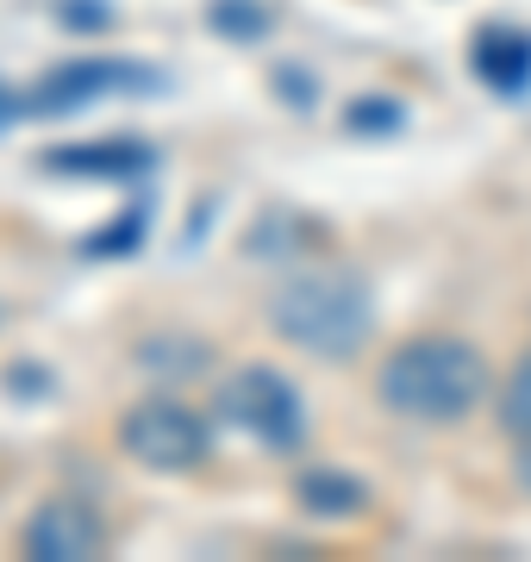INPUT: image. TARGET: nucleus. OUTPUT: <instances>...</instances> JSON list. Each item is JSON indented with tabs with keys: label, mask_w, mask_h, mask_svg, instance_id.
Wrapping results in <instances>:
<instances>
[{
	"label": "nucleus",
	"mask_w": 531,
	"mask_h": 562,
	"mask_svg": "<svg viewBox=\"0 0 531 562\" xmlns=\"http://www.w3.org/2000/svg\"><path fill=\"white\" fill-rule=\"evenodd\" d=\"M488 387H494L488 357L470 338H450V331L394 344L388 362L375 369V401L388 406L394 419L413 425H463L488 401Z\"/></svg>",
	"instance_id": "nucleus-1"
},
{
	"label": "nucleus",
	"mask_w": 531,
	"mask_h": 562,
	"mask_svg": "<svg viewBox=\"0 0 531 562\" xmlns=\"http://www.w3.org/2000/svg\"><path fill=\"white\" fill-rule=\"evenodd\" d=\"M269 331L319 362H350L375 331V288L350 262L301 269L269 294Z\"/></svg>",
	"instance_id": "nucleus-2"
},
{
	"label": "nucleus",
	"mask_w": 531,
	"mask_h": 562,
	"mask_svg": "<svg viewBox=\"0 0 531 562\" xmlns=\"http://www.w3.org/2000/svg\"><path fill=\"white\" fill-rule=\"evenodd\" d=\"M213 406H219V419L231 425L238 438H250L257 450H269V457H294V450L307 443L301 387L287 382L282 369H269V362H245L238 375H225Z\"/></svg>",
	"instance_id": "nucleus-3"
},
{
	"label": "nucleus",
	"mask_w": 531,
	"mask_h": 562,
	"mask_svg": "<svg viewBox=\"0 0 531 562\" xmlns=\"http://www.w3.org/2000/svg\"><path fill=\"white\" fill-rule=\"evenodd\" d=\"M113 438H120V450L138 469H157V475H188V469H201L213 457V419H206L201 406L169 401V394L125 406Z\"/></svg>",
	"instance_id": "nucleus-4"
},
{
	"label": "nucleus",
	"mask_w": 531,
	"mask_h": 562,
	"mask_svg": "<svg viewBox=\"0 0 531 562\" xmlns=\"http://www.w3.org/2000/svg\"><path fill=\"white\" fill-rule=\"evenodd\" d=\"M157 88H163V76L132 63V57H69V63H57V69L38 76V88L25 94V113L69 120L82 106H101L106 94H157Z\"/></svg>",
	"instance_id": "nucleus-5"
},
{
	"label": "nucleus",
	"mask_w": 531,
	"mask_h": 562,
	"mask_svg": "<svg viewBox=\"0 0 531 562\" xmlns=\"http://www.w3.org/2000/svg\"><path fill=\"white\" fill-rule=\"evenodd\" d=\"M20 550L25 557H44V562H94L106 550V525L88 501H44L20 531Z\"/></svg>",
	"instance_id": "nucleus-6"
},
{
	"label": "nucleus",
	"mask_w": 531,
	"mask_h": 562,
	"mask_svg": "<svg viewBox=\"0 0 531 562\" xmlns=\"http://www.w3.org/2000/svg\"><path fill=\"white\" fill-rule=\"evenodd\" d=\"M38 162L50 176H76V181H138V176H150L157 157L138 138H101V144H57Z\"/></svg>",
	"instance_id": "nucleus-7"
},
{
	"label": "nucleus",
	"mask_w": 531,
	"mask_h": 562,
	"mask_svg": "<svg viewBox=\"0 0 531 562\" xmlns=\"http://www.w3.org/2000/svg\"><path fill=\"white\" fill-rule=\"evenodd\" d=\"M470 69L494 94H526L531 88V25H482L470 44Z\"/></svg>",
	"instance_id": "nucleus-8"
},
{
	"label": "nucleus",
	"mask_w": 531,
	"mask_h": 562,
	"mask_svg": "<svg viewBox=\"0 0 531 562\" xmlns=\"http://www.w3.org/2000/svg\"><path fill=\"white\" fill-rule=\"evenodd\" d=\"M294 501H301V513H313V519H357L369 506V487L350 475V469H307L301 482H294Z\"/></svg>",
	"instance_id": "nucleus-9"
},
{
	"label": "nucleus",
	"mask_w": 531,
	"mask_h": 562,
	"mask_svg": "<svg viewBox=\"0 0 531 562\" xmlns=\"http://www.w3.org/2000/svg\"><path fill=\"white\" fill-rule=\"evenodd\" d=\"M494 425H500L512 443L531 438V350L512 362L507 382H500V394H494Z\"/></svg>",
	"instance_id": "nucleus-10"
},
{
	"label": "nucleus",
	"mask_w": 531,
	"mask_h": 562,
	"mask_svg": "<svg viewBox=\"0 0 531 562\" xmlns=\"http://www.w3.org/2000/svg\"><path fill=\"white\" fill-rule=\"evenodd\" d=\"M206 25L219 32V38H238V44H257L275 25V13H269L263 0H213L206 7Z\"/></svg>",
	"instance_id": "nucleus-11"
},
{
	"label": "nucleus",
	"mask_w": 531,
	"mask_h": 562,
	"mask_svg": "<svg viewBox=\"0 0 531 562\" xmlns=\"http://www.w3.org/2000/svg\"><path fill=\"white\" fill-rule=\"evenodd\" d=\"M144 225H150V206H132V213H120L106 232H88V238H82V257H106V262H113V257H138Z\"/></svg>",
	"instance_id": "nucleus-12"
},
{
	"label": "nucleus",
	"mask_w": 531,
	"mask_h": 562,
	"mask_svg": "<svg viewBox=\"0 0 531 562\" xmlns=\"http://www.w3.org/2000/svg\"><path fill=\"white\" fill-rule=\"evenodd\" d=\"M394 125H400V101H382V94H369V101H357L344 113V132H394Z\"/></svg>",
	"instance_id": "nucleus-13"
},
{
	"label": "nucleus",
	"mask_w": 531,
	"mask_h": 562,
	"mask_svg": "<svg viewBox=\"0 0 531 562\" xmlns=\"http://www.w3.org/2000/svg\"><path fill=\"white\" fill-rule=\"evenodd\" d=\"M13 120H25V94H13V88H0V132Z\"/></svg>",
	"instance_id": "nucleus-14"
},
{
	"label": "nucleus",
	"mask_w": 531,
	"mask_h": 562,
	"mask_svg": "<svg viewBox=\"0 0 531 562\" xmlns=\"http://www.w3.org/2000/svg\"><path fill=\"white\" fill-rule=\"evenodd\" d=\"M512 475H519V487L531 494V438L519 443V457H512Z\"/></svg>",
	"instance_id": "nucleus-15"
}]
</instances>
